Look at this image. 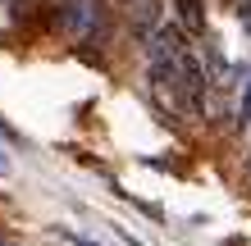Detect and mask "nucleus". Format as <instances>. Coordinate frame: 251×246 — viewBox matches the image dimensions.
Here are the masks:
<instances>
[{"instance_id": "1", "label": "nucleus", "mask_w": 251, "mask_h": 246, "mask_svg": "<svg viewBox=\"0 0 251 246\" xmlns=\"http://www.w3.org/2000/svg\"><path fill=\"white\" fill-rule=\"evenodd\" d=\"M146 64H151V87L174 114H205L210 110V73L205 60L187 46L183 27L160 23L146 41Z\"/></svg>"}, {"instance_id": "3", "label": "nucleus", "mask_w": 251, "mask_h": 246, "mask_svg": "<svg viewBox=\"0 0 251 246\" xmlns=\"http://www.w3.org/2000/svg\"><path fill=\"white\" fill-rule=\"evenodd\" d=\"M238 119H242V123H251V78H247V87H242V100H238Z\"/></svg>"}, {"instance_id": "2", "label": "nucleus", "mask_w": 251, "mask_h": 246, "mask_svg": "<svg viewBox=\"0 0 251 246\" xmlns=\"http://www.w3.org/2000/svg\"><path fill=\"white\" fill-rule=\"evenodd\" d=\"M178 5V23L187 27L192 37H201L205 32V14H201V0H174Z\"/></svg>"}, {"instance_id": "4", "label": "nucleus", "mask_w": 251, "mask_h": 246, "mask_svg": "<svg viewBox=\"0 0 251 246\" xmlns=\"http://www.w3.org/2000/svg\"><path fill=\"white\" fill-rule=\"evenodd\" d=\"M137 23H155V0H137Z\"/></svg>"}]
</instances>
